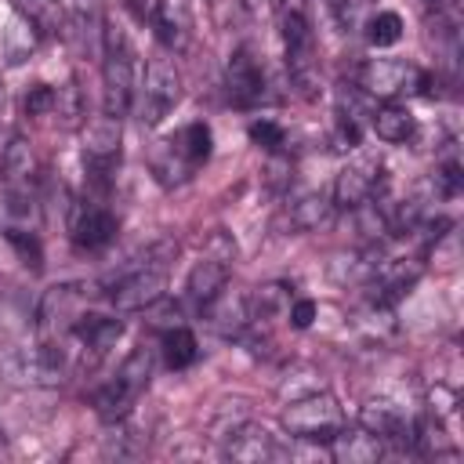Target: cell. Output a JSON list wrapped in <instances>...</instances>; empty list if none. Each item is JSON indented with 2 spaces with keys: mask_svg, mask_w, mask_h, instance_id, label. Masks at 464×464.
<instances>
[{
  "mask_svg": "<svg viewBox=\"0 0 464 464\" xmlns=\"http://www.w3.org/2000/svg\"><path fill=\"white\" fill-rule=\"evenodd\" d=\"M174 254H178L174 239H156L141 254H134L127 265L112 268L102 279V290L112 301V308L116 312H141V308H152L156 301H163Z\"/></svg>",
  "mask_w": 464,
  "mask_h": 464,
  "instance_id": "6da1fadb",
  "label": "cell"
},
{
  "mask_svg": "<svg viewBox=\"0 0 464 464\" xmlns=\"http://www.w3.org/2000/svg\"><path fill=\"white\" fill-rule=\"evenodd\" d=\"M102 83H105V116L120 120L134 105L138 54L127 29L116 22H105V33H102Z\"/></svg>",
  "mask_w": 464,
  "mask_h": 464,
  "instance_id": "7a4b0ae2",
  "label": "cell"
},
{
  "mask_svg": "<svg viewBox=\"0 0 464 464\" xmlns=\"http://www.w3.org/2000/svg\"><path fill=\"white\" fill-rule=\"evenodd\" d=\"M152 370H156V348L138 344V348L120 362V370L94 392V410H98V417H105V420H123V417L130 413V406L141 399V392L149 388Z\"/></svg>",
  "mask_w": 464,
  "mask_h": 464,
  "instance_id": "3957f363",
  "label": "cell"
},
{
  "mask_svg": "<svg viewBox=\"0 0 464 464\" xmlns=\"http://www.w3.org/2000/svg\"><path fill=\"white\" fill-rule=\"evenodd\" d=\"M210 145H214V138H210V127L207 123H185L174 138H167L160 149H156V156H152V170H156V178L163 181V185H181V181H188L207 160H210Z\"/></svg>",
  "mask_w": 464,
  "mask_h": 464,
  "instance_id": "277c9868",
  "label": "cell"
},
{
  "mask_svg": "<svg viewBox=\"0 0 464 464\" xmlns=\"http://www.w3.org/2000/svg\"><path fill=\"white\" fill-rule=\"evenodd\" d=\"M181 102V72L167 54L149 58L138 87H134V109L141 127H156L170 116V109Z\"/></svg>",
  "mask_w": 464,
  "mask_h": 464,
  "instance_id": "5b68a950",
  "label": "cell"
},
{
  "mask_svg": "<svg viewBox=\"0 0 464 464\" xmlns=\"http://www.w3.org/2000/svg\"><path fill=\"white\" fill-rule=\"evenodd\" d=\"M283 51H286V72H290V83L312 98L315 87H319V58H315V33L308 25V18L297 11V7H286L283 11Z\"/></svg>",
  "mask_w": 464,
  "mask_h": 464,
  "instance_id": "8992f818",
  "label": "cell"
},
{
  "mask_svg": "<svg viewBox=\"0 0 464 464\" xmlns=\"http://www.w3.org/2000/svg\"><path fill=\"white\" fill-rule=\"evenodd\" d=\"M232 257H236V243L218 228V232L210 236V243H207V254L192 265V272H188V279H185V301H188L196 312H203V308L225 290Z\"/></svg>",
  "mask_w": 464,
  "mask_h": 464,
  "instance_id": "52a82bcc",
  "label": "cell"
},
{
  "mask_svg": "<svg viewBox=\"0 0 464 464\" xmlns=\"http://www.w3.org/2000/svg\"><path fill=\"white\" fill-rule=\"evenodd\" d=\"M341 424H344V413L330 392H312L304 399H294L283 410V428L304 442H330Z\"/></svg>",
  "mask_w": 464,
  "mask_h": 464,
  "instance_id": "ba28073f",
  "label": "cell"
},
{
  "mask_svg": "<svg viewBox=\"0 0 464 464\" xmlns=\"http://www.w3.org/2000/svg\"><path fill=\"white\" fill-rule=\"evenodd\" d=\"M80 312H83V286L80 283L51 286L36 308L40 341L44 344H69V334H72V323L80 319Z\"/></svg>",
  "mask_w": 464,
  "mask_h": 464,
  "instance_id": "9c48e42d",
  "label": "cell"
},
{
  "mask_svg": "<svg viewBox=\"0 0 464 464\" xmlns=\"http://www.w3.org/2000/svg\"><path fill=\"white\" fill-rule=\"evenodd\" d=\"M120 167V120L105 116L91 127L87 134V145H83V170H87V181L98 188V192H109L112 188V174Z\"/></svg>",
  "mask_w": 464,
  "mask_h": 464,
  "instance_id": "30bf717a",
  "label": "cell"
},
{
  "mask_svg": "<svg viewBox=\"0 0 464 464\" xmlns=\"http://www.w3.org/2000/svg\"><path fill=\"white\" fill-rule=\"evenodd\" d=\"M420 76H424V72H420L413 62H402V58H370V62L359 65L355 87H362V91L373 94V98L392 102L395 94L420 87Z\"/></svg>",
  "mask_w": 464,
  "mask_h": 464,
  "instance_id": "8fae6325",
  "label": "cell"
},
{
  "mask_svg": "<svg viewBox=\"0 0 464 464\" xmlns=\"http://www.w3.org/2000/svg\"><path fill=\"white\" fill-rule=\"evenodd\" d=\"M384 192V178H381V163L373 156H359L352 163L341 167V174L334 178V210H355L359 203H366L370 196Z\"/></svg>",
  "mask_w": 464,
  "mask_h": 464,
  "instance_id": "7c38bea8",
  "label": "cell"
},
{
  "mask_svg": "<svg viewBox=\"0 0 464 464\" xmlns=\"http://www.w3.org/2000/svg\"><path fill=\"white\" fill-rule=\"evenodd\" d=\"M225 91H228V102L236 109H254L268 98V80H265V69L261 62L254 58L250 47H239L232 51L228 65H225Z\"/></svg>",
  "mask_w": 464,
  "mask_h": 464,
  "instance_id": "4fadbf2b",
  "label": "cell"
},
{
  "mask_svg": "<svg viewBox=\"0 0 464 464\" xmlns=\"http://www.w3.org/2000/svg\"><path fill=\"white\" fill-rule=\"evenodd\" d=\"M123 334V323L112 319V315H102V312H80V319L72 323V334H69V348H72V359L80 352L83 362H98L109 355V348L120 341Z\"/></svg>",
  "mask_w": 464,
  "mask_h": 464,
  "instance_id": "5bb4252c",
  "label": "cell"
},
{
  "mask_svg": "<svg viewBox=\"0 0 464 464\" xmlns=\"http://www.w3.org/2000/svg\"><path fill=\"white\" fill-rule=\"evenodd\" d=\"M116 214L102 203H80L72 210V221H69V236L80 250H102L116 239Z\"/></svg>",
  "mask_w": 464,
  "mask_h": 464,
  "instance_id": "9a60e30c",
  "label": "cell"
},
{
  "mask_svg": "<svg viewBox=\"0 0 464 464\" xmlns=\"http://www.w3.org/2000/svg\"><path fill=\"white\" fill-rule=\"evenodd\" d=\"M228 460H239V464H265V460H276L283 450L276 442V435L265 428V424H239L236 431H228L225 439V450H221Z\"/></svg>",
  "mask_w": 464,
  "mask_h": 464,
  "instance_id": "2e32d148",
  "label": "cell"
},
{
  "mask_svg": "<svg viewBox=\"0 0 464 464\" xmlns=\"http://www.w3.org/2000/svg\"><path fill=\"white\" fill-rule=\"evenodd\" d=\"M359 424L366 431H373L381 442H410V435H413V420L388 399H370L359 410Z\"/></svg>",
  "mask_w": 464,
  "mask_h": 464,
  "instance_id": "e0dca14e",
  "label": "cell"
},
{
  "mask_svg": "<svg viewBox=\"0 0 464 464\" xmlns=\"http://www.w3.org/2000/svg\"><path fill=\"white\" fill-rule=\"evenodd\" d=\"M326 446H330L334 460H341V464H373V460L384 457V442L373 431H366L362 424L359 428H344L341 424L337 435Z\"/></svg>",
  "mask_w": 464,
  "mask_h": 464,
  "instance_id": "ac0fdd59",
  "label": "cell"
},
{
  "mask_svg": "<svg viewBox=\"0 0 464 464\" xmlns=\"http://www.w3.org/2000/svg\"><path fill=\"white\" fill-rule=\"evenodd\" d=\"M152 25L160 33V40L174 51H181L188 44V33H192V18H188V4L185 0H160L156 11H152Z\"/></svg>",
  "mask_w": 464,
  "mask_h": 464,
  "instance_id": "d6986e66",
  "label": "cell"
},
{
  "mask_svg": "<svg viewBox=\"0 0 464 464\" xmlns=\"http://www.w3.org/2000/svg\"><path fill=\"white\" fill-rule=\"evenodd\" d=\"M370 127L377 130L381 141H388V145H402V141L413 138L417 120H413V112H410L406 105H399V102H384V105H377V109L370 112Z\"/></svg>",
  "mask_w": 464,
  "mask_h": 464,
  "instance_id": "ffe728a7",
  "label": "cell"
},
{
  "mask_svg": "<svg viewBox=\"0 0 464 464\" xmlns=\"http://www.w3.org/2000/svg\"><path fill=\"white\" fill-rule=\"evenodd\" d=\"M286 218H290L294 228L312 232V228H319V225H326V221L334 218V199L323 196V192H301V196L290 199Z\"/></svg>",
  "mask_w": 464,
  "mask_h": 464,
  "instance_id": "44dd1931",
  "label": "cell"
},
{
  "mask_svg": "<svg viewBox=\"0 0 464 464\" xmlns=\"http://www.w3.org/2000/svg\"><path fill=\"white\" fill-rule=\"evenodd\" d=\"M22 22H29L40 36H58L65 29V11L58 0H11Z\"/></svg>",
  "mask_w": 464,
  "mask_h": 464,
  "instance_id": "7402d4cb",
  "label": "cell"
},
{
  "mask_svg": "<svg viewBox=\"0 0 464 464\" xmlns=\"http://www.w3.org/2000/svg\"><path fill=\"white\" fill-rule=\"evenodd\" d=\"M160 355H163V362L170 366V370H185V366H192L196 359H199V344H196V337H192V330H185V326H170V330H163V337H160Z\"/></svg>",
  "mask_w": 464,
  "mask_h": 464,
  "instance_id": "603a6c76",
  "label": "cell"
},
{
  "mask_svg": "<svg viewBox=\"0 0 464 464\" xmlns=\"http://www.w3.org/2000/svg\"><path fill=\"white\" fill-rule=\"evenodd\" d=\"M362 25H366L370 47H392V44L402 40V18H399L395 11H377V14H370Z\"/></svg>",
  "mask_w": 464,
  "mask_h": 464,
  "instance_id": "cb8c5ba5",
  "label": "cell"
},
{
  "mask_svg": "<svg viewBox=\"0 0 464 464\" xmlns=\"http://www.w3.org/2000/svg\"><path fill=\"white\" fill-rule=\"evenodd\" d=\"M7 239H11V246L18 250V257L33 268V272H40V239H36V232L33 228H14V225H7Z\"/></svg>",
  "mask_w": 464,
  "mask_h": 464,
  "instance_id": "d4e9b609",
  "label": "cell"
},
{
  "mask_svg": "<svg viewBox=\"0 0 464 464\" xmlns=\"http://www.w3.org/2000/svg\"><path fill=\"white\" fill-rule=\"evenodd\" d=\"M250 141L268 149V152H279L286 145V130L279 123H272V120H257V123H250Z\"/></svg>",
  "mask_w": 464,
  "mask_h": 464,
  "instance_id": "484cf974",
  "label": "cell"
},
{
  "mask_svg": "<svg viewBox=\"0 0 464 464\" xmlns=\"http://www.w3.org/2000/svg\"><path fill=\"white\" fill-rule=\"evenodd\" d=\"M22 105H25V116H51L54 112V87H47V83L29 87Z\"/></svg>",
  "mask_w": 464,
  "mask_h": 464,
  "instance_id": "4316f807",
  "label": "cell"
},
{
  "mask_svg": "<svg viewBox=\"0 0 464 464\" xmlns=\"http://www.w3.org/2000/svg\"><path fill=\"white\" fill-rule=\"evenodd\" d=\"M370 14H373V11H370V0H337V18H341V25H344L348 33L359 29Z\"/></svg>",
  "mask_w": 464,
  "mask_h": 464,
  "instance_id": "83f0119b",
  "label": "cell"
},
{
  "mask_svg": "<svg viewBox=\"0 0 464 464\" xmlns=\"http://www.w3.org/2000/svg\"><path fill=\"white\" fill-rule=\"evenodd\" d=\"M286 315H290V326H294V330H308L312 319H315V301H308V297H290Z\"/></svg>",
  "mask_w": 464,
  "mask_h": 464,
  "instance_id": "f1b7e54d",
  "label": "cell"
},
{
  "mask_svg": "<svg viewBox=\"0 0 464 464\" xmlns=\"http://www.w3.org/2000/svg\"><path fill=\"white\" fill-rule=\"evenodd\" d=\"M130 7H134V14H138V18H145V11H149V4H145V0H130Z\"/></svg>",
  "mask_w": 464,
  "mask_h": 464,
  "instance_id": "f546056e",
  "label": "cell"
},
{
  "mask_svg": "<svg viewBox=\"0 0 464 464\" xmlns=\"http://www.w3.org/2000/svg\"><path fill=\"white\" fill-rule=\"evenodd\" d=\"M0 450H4V428H0Z\"/></svg>",
  "mask_w": 464,
  "mask_h": 464,
  "instance_id": "4dcf8cb0",
  "label": "cell"
},
{
  "mask_svg": "<svg viewBox=\"0 0 464 464\" xmlns=\"http://www.w3.org/2000/svg\"><path fill=\"white\" fill-rule=\"evenodd\" d=\"M0 102H4V91H0Z\"/></svg>",
  "mask_w": 464,
  "mask_h": 464,
  "instance_id": "1f68e13d",
  "label": "cell"
}]
</instances>
